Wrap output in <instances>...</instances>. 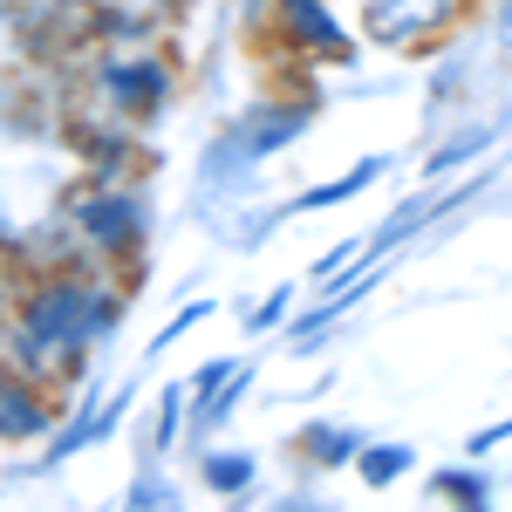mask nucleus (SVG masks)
Here are the masks:
<instances>
[{
    "label": "nucleus",
    "instance_id": "f257e3e1",
    "mask_svg": "<svg viewBox=\"0 0 512 512\" xmlns=\"http://www.w3.org/2000/svg\"><path fill=\"white\" fill-rule=\"evenodd\" d=\"M130 287L117 267H55V274H28L7 301V369L35 376L48 390H82L96 349L123 328Z\"/></svg>",
    "mask_w": 512,
    "mask_h": 512
},
{
    "label": "nucleus",
    "instance_id": "f03ea898",
    "mask_svg": "<svg viewBox=\"0 0 512 512\" xmlns=\"http://www.w3.org/2000/svg\"><path fill=\"white\" fill-rule=\"evenodd\" d=\"M308 130H315V96H253L246 110H233L198 151V219H212L219 205H239L260 185L253 171L294 151Z\"/></svg>",
    "mask_w": 512,
    "mask_h": 512
},
{
    "label": "nucleus",
    "instance_id": "7ed1b4c3",
    "mask_svg": "<svg viewBox=\"0 0 512 512\" xmlns=\"http://www.w3.org/2000/svg\"><path fill=\"white\" fill-rule=\"evenodd\" d=\"M62 212H69V226L89 239V253H96L103 267L144 260V246L158 233V205L144 192V178H137V185H130V178H76L69 198H62Z\"/></svg>",
    "mask_w": 512,
    "mask_h": 512
},
{
    "label": "nucleus",
    "instance_id": "20e7f679",
    "mask_svg": "<svg viewBox=\"0 0 512 512\" xmlns=\"http://www.w3.org/2000/svg\"><path fill=\"white\" fill-rule=\"evenodd\" d=\"M69 82H82L89 103L144 123V130L178 103V69H171V55H164L158 41H151V48H89Z\"/></svg>",
    "mask_w": 512,
    "mask_h": 512
},
{
    "label": "nucleus",
    "instance_id": "39448f33",
    "mask_svg": "<svg viewBox=\"0 0 512 512\" xmlns=\"http://www.w3.org/2000/svg\"><path fill=\"white\" fill-rule=\"evenodd\" d=\"M267 28L301 69H355L362 55V28H349L328 0H274Z\"/></svg>",
    "mask_w": 512,
    "mask_h": 512
},
{
    "label": "nucleus",
    "instance_id": "423d86ee",
    "mask_svg": "<svg viewBox=\"0 0 512 512\" xmlns=\"http://www.w3.org/2000/svg\"><path fill=\"white\" fill-rule=\"evenodd\" d=\"M478 0H362L355 7V28L369 48H390V55H424L451 35Z\"/></svg>",
    "mask_w": 512,
    "mask_h": 512
},
{
    "label": "nucleus",
    "instance_id": "0eeeda50",
    "mask_svg": "<svg viewBox=\"0 0 512 512\" xmlns=\"http://www.w3.org/2000/svg\"><path fill=\"white\" fill-rule=\"evenodd\" d=\"M62 144L82 164V178H137V164H144V123L117 117L103 103H69Z\"/></svg>",
    "mask_w": 512,
    "mask_h": 512
},
{
    "label": "nucleus",
    "instance_id": "6e6552de",
    "mask_svg": "<svg viewBox=\"0 0 512 512\" xmlns=\"http://www.w3.org/2000/svg\"><path fill=\"white\" fill-rule=\"evenodd\" d=\"M383 267L390 260H355V267H342L335 280H321V294L308 287V308L280 328V342H287V355H315L328 335H335V321L349 315V308H362L376 287H383Z\"/></svg>",
    "mask_w": 512,
    "mask_h": 512
},
{
    "label": "nucleus",
    "instance_id": "1a4fd4ad",
    "mask_svg": "<svg viewBox=\"0 0 512 512\" xmlns=\"http://www.w3.org/2000/svg\"><path fill=\"white\" fill-rule=\"evenodd\" d=\"M62 424V396L35 383V376H14L7 369V383H0V437L21 451V444H48Z\"/></svg>",
    "mask_w": 512,
    "mask_h": 512
},
{
    "label": "nucleus",
    "instance_id": "9d476101",
    "mask_svg": "<svg viewBox=\"0 0 512 512\" xmlns=\"http://www.w3.org/2000/svg\"><path fill=\"white\" fill-rule=\"evenodd\" d=\"M396 158L390 151H369V158H355L349 171H335V178H321V185H301L294 198H280V212L287 219H308V212H335V205H349V198H362L376 178H390Z\"/></svg>",
    "mask_w": 512,
    "mask_h": 512
},
{
    "label": "nucleus",
    "instance_id": "9b49d317",
    "mask_svg": "<svg viewBox=\"0 0 512 512\" xmlns=\"http://www.w3.org/2000/svg\"><path fill=\"white\" fill-rule=\"evenodd\" d=\"M362 444H369V431H362V424H335V417H308L301 431L287 437L294 465H308V472H342V465L355 472Z\"/></svg>",
    "mask_w": 512,
    "mask_h": 512
},
{
    "label": "nucleus",
    "instance_id": "f8f14e48",
    "mask_svg": "<svg viewBox=\"0 0 512 512\" xmlns=\"http://www.w3.org/2000/svg\"><path fill=\"white\" fill-rule=\"evenodd\" d=\"M192 478H198V492H212V499H246L260 485V458L246 444H198Z\"/></svg>",
    "mask_w": 512,
    "mask_h": 512
},
{
    "label": "nucleus",
    "instance_id": "ddd939ff",
    "mask_svg": "<svg viewBox=\"0 0 512 512\" xmlns=\"http://www.w3.org/2000/svg\"><path fill=\"white\" fill-rule=\"evenodd\" d=\"M499 137H506V117H492V123H472V130H451V137L437 144L431 158L417 164V185H444L451 171H465V164H478V158H485V151H492Z\"/></svg>",
    "mask_w": 512,
    "mask_h": 512
},
{
    "label": "nucleus",
    "instance_id": "4468645a",
    "mask_svg": "<svg viewBox=\"0 0 512 512\" xmlns=\"http://www.w3.org/2000/svg\"><path fill=\"white\" fill-rule=\"evenodd\" d=\"M164 14L151 0H103L96 7V48H151Z\"/></svg>",
    "mask_w": 512,
    "mask_h": 512
},
{
    "label": "nucleus",
    "instance_id": "2eb2a0df",
    "mask_svg": "<svg viewBox=\"0 0 512 512\" xmlns=\"http://www.w3.org/2000/svg\"><path fill=\"white\" fill-rule=\"evenodd\" d=\"M246 390H253V362H239V369L226 376V383H219V390L192 396V451H198V444H212V437L233 424V410L246 403Z\"/></svg>",
    "mask_w": 512,
    "mask_h": 512
},
{
    "label": "nucleus",
    "instance_id": "dca6fc26",
    "mask_svg": "<svg viewBox=\"0 0 512 512\" xmlns=\"http://www.w3.org/2000/svg\"><path fill=\"white\" fill-rule=\"evenodd\" d=\"M410 472H417V444H403V437H369L362 458H355L362 492H390V485H403Z\"/></svg>",
    "mask_w": 512,
    "mask_h": 512
},
{
    "label": "nucleus",
    "instance_id": "f3484780",
    "mask_svg": "<svg viewBox=\"0 0 512 512\" xmlns=\"http://www.w3.org/2000/svg\"><path fill=\"white\" fill-rule=\"evenodd\" d=\"M185 437H192V383H164L158 410H151V444H144V458H171Z\"/></svg>",
    "mask_w": 512,
    "mask_h": 512
},
{
    "label": "nucleus",
    "instance_id": "a211bd4d",
    "mask_svg": "<svg viewBox=\"0 0 512 512\" xmlns=\"http://www.w3.org/2000/svg\"><path fill=\"white\" fill-rule=\"evenodd\" d=\"M431 499L465 506V512H485L499 492H492V478H485V458H458V465H437L431 472Z\"/></svg>",
    "mask_w": 512,
    "mask_h": 512
},
{
    "label": "nucleus",
    "instance_id": "6ab92c4d",
    "mask_svg": "<svg viewBox=\"0 0 512 512\" xmlns=\"http://www.w3.org/2000/svg\"><path fill=\"white\" fill-rule=\"evenodd\" d=\"M308 294V280H274L253 308H239V321H246V335H274V328H287L294 321V301Z\"/></svg>",
    "mask_w": 512,
    "mask_h": 512
},
{
    "label": "nucleus",
    "instance_id": "aec40b11",
    "mask_svg": "<svg viewBox=\"0 0 512 512\" xmlns=\"http://www.w3.org/2000/svg\"><path fill=\"white\" fill-rule=\"evenodd\" d=\"M212 315H219V301H212V294H198V301H185V308H178V315H171V321L158 328V335H151V349H144V355L158 362V355L171 349V342H185V335H192L198 321H212Z\"/></svg>",
    "mask_w": 512,
    "mask_h": 512
},
{
    "label": "nucleus",
    "instance_id": "412c9836",
    "mask_svg": "<svg viewBox=\"0 0 512 512\" xmlns=\"http://www.w3.org/2000/svg\"><path fill=\"white\" fill-rule=\"evenodd\" d=\"M130 506H178V478H164V458H144V465H137Z\"/></svg>",
    "mask_w": 512,
    "mask_h": 512
},
{
    "label": "nucleus",
    "instance_id": "4be33fe9",
    "mask_svg": "<svg viewBox=\"0 0 512 512\" xmlns=\"http://www.w3.org/2000/svg\"><path fill=\"white\" fill-rule=\"evenodd\" d=\"M499 444H512V417H492L485 431H472V437H465V458H492Z\"/></svg>",
    "mask_w": 512,
    "mask_h": 512
},
{
    "label": "nucleus",
    "instance_id": "5701e85b",
    "mask_svg": "<svg viewBox=\"0 0 512 512\" xmlns=\"http://www.w3.org/2000/svg\"><path fill=\"white\" fill-rule=\"evenodd\" d=\"M239 362H246V355H212V362H198V369H192V396L219 390V383H226V376H233Z\"/></svg>",
    "mask_w": 512,
    "mask_h": 512
},
{
    "label": "nucleus",
    "instance_id": "b1692460",
    "mask_svg": "<svg viewBox=\"0 0 512 512\" xmlns=\"http://www.w3.org/2000/svg\"><path fill=\"white\" fill-rule=\"evenodd\" d=\"M492 41L512 48V0H492Z\"/></svg>",
    "mask_w": 512,
    "mask_h": 512
}]
</instances>
